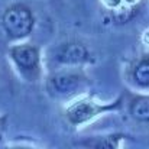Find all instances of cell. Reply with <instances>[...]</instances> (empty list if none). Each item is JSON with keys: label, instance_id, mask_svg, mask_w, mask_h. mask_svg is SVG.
Listing matches in <instances>:
<instances>
[{"label": "cell", "instance_id": "6da1fadb", "mask_svg": "<svg viewBox=\"0 0 149 149\" xmlns=\"http://www.w3.org/2000/svg\"><path fill=\"white\" fill-rule=\"evenodd\" d=\"M1 26L10 41H22L32 33L35 17L28 6L16 3L4 10L1 16Z\"/></svg>", "mask_w": 149, "mask_h": 149}, {"label": "cell", "instance_id": "7a4b0ae2", "mask_svg": "<svg viewBox=\"0 0 149 149\" xmlns=\"http://www.w3.org/2000/svg\"><path fill=\"white\" fill-rule=\"evenodd\" d=\"M9 55L19 74L28 81H38L41 77V54L35 45L19 44L9 49Z\"/></svg>", "mask_w": 149, "mask_h": 149}, {"label": "cell", "instance_id": "3957f363", "mask_svg": "<svg viewBox=\"0 0 149 149\" xmlns=\"http://www.w3.org/2000/svg\"><path fill=\"white\" fill-rule=\"evenodd\" d=\"M119 106H120V100H117L114 103H110V104H99V103H96V101H93L90 99H83L78 100L74 104H71L67 109L65 116L72 125H81V123L96 117L97 114L117 109Z\"/></svg>", "mask_w": 149, "mask_h": 149}, {"label": "cell", "instance_id": "277c9868", "mask_svg": "<svg viewBox=\"0 0 149 149\" xmlns=\"http://www.w3.org/2000/svg\"><path fill=\"white\" fill-rule=\"evenodd\" d=\"M84 83V77L77 71H58L52 72L47 80L48 93L56 97L70 96L77 91Z\"/></svg>", "mask_w": 149, "mask_h": 149}, {"label": "cell", "instance_id": "5b68a950", "mask_svg": "<svg viewBox=\"0 0 149 149\" xmlns=\"http://www.w3.org/2000/svg\"><path fill=\"white\" fill-rule=\"evenodd\" d=\"M54 59L62 65H80L90 61V52L83 44L68 42L56 48Z\"/></svg>", "mask_w": 149, "mask_h": 149}, {"label": "cell", "instance_id": "8992f818", "mask_svg": "<svg viewBox=\"0 0 149 149\" xmlns=\"http://www.w3.org/2000/svg\"><path fill=\"white\" fill-rule=\"evenodd\" d=\"M130 114L139 122H149V97H136L130 104Z\"/></svg>", "mask_w": 149, "mask_h": 149}, {"label": "cell", "instance_id": "52a82bcc", "mask_svg": "<svg viewBox=\"0 0 149 149\" xmlns=\"http://www.w3.org/2000/svg\"><path fill=\"white\" fill-rule=\"evenodd\" d=\"M133 80L141 87H149V58L141 59L133 68Z\"/></svg>", "mask_w": 149, "mask_h": 149}, {"label": "cell", "instance_id": "ba28073f", "mask_svg": "<svg viewBox=\"0 0 149 149\" xmlns=\"http://www.w3.org/2000/svg\"><path fill=\"white\" fill-rule=\"evenodd\" d=\"M122 135H110V136H101V138H94L93 141L83 142L80 145L86 146H93V148H117L119 141L122 139Z\"/></svg>", "mask_w": 149, "mask_h": 149}, {"label": "cell", "instance_id": "9c48e42d", "mask_svg": "<svg viewBox=\"0 0 149 149\" xmlns=\"http://www.w3.org/2000/svg\"><path fill=\"white\" fill-rule=\"evenodd\" d=\"M4 122H6V119H4L3 116H0V127H1V126L4 125Z\"/></svg>", "mask_w": 149, "mask_h": 149}]
</instances>
